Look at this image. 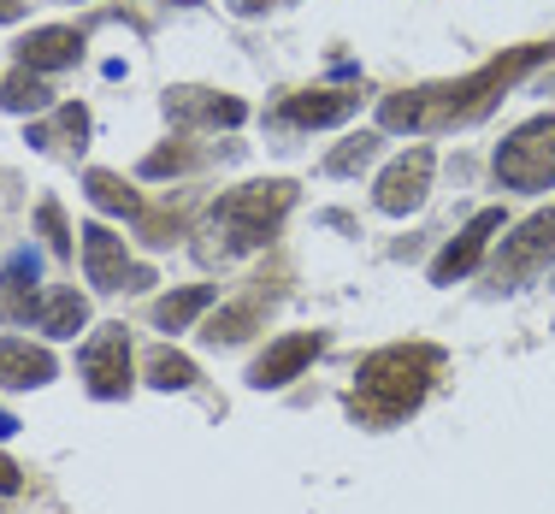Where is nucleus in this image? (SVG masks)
<instances>
[{"label":"nucleus","instance_id":"obj_1","mask_svg":"<svg viewBox=\"0 0 555 514\" xmlns=\"http://www.w3.org/2000/svg\"><path fill=\"white\" fill-rule=\"evenodd\" d=\"M538 60H550V48H544V42L514 48V54L491 60L485 72L461 77V83L420 89V95H385V107H378V118H385V130H420V125H449V118H479V113H491L502 89H508L514 77H526Z\"/></svg>","mask_w":555,"mask_h":514},{"label":"nucleus","instance_id":"obj_2","mask_svg":"<svg viewBox=\"0 0 555 514\" xmlns=\"http://www.w3.org/2000/svg\"><path fill=\"white\" fill-rule=\"evenodd\" d=\"M443 355L438 349H378L361 361V378H354V414L373 420V426H396V420H408L420 402H426L431 390V373H438Z\"/></svg>","mask_w":555,"mask_h":514},{"label":"nucleus","instance_id":"obj_3","mask_svg":"<svg viewBox=\"0 0 555 514\" xmlns=\"http://www.w3.org/2000/svg\"><path fill=\"white\" fill-rule=\"evenodd\" d=\"M296 202V183L272 178V183H243V190L219 195L214 202V231L224 236V255H243V248H260L278 231V219Z\"/></svg>","mask_w":555,"mask_h":514},{"label":"nucleus","instance_id":"obj_4","mask_svg":"<svg viewBox=\"0 0 555 514\" xmlns=\"http://www.w3.org/2000/svg\"><path fill=\"white\" fill-rule=\"evenodd\" d=\"M496 183L502 190H526V195H538L555 183V113L526 118V125L496 149Z\"/></svg>","mask_w":555,"mask_h":514},{"label":"nucleus","instance_id":"obj_5","mask_svg":"<svg viewBox=\"0 0 555 514\" xmlns=\"http://www.w3.org/2000/svg\"><path fill=\"white\" fill-rule=\"evenodd\" d=\"M83 378H89V397L113 402L130 390V337L125 325H101L95 337L83 343Z\"/></svg>","mask_w":555,"mask_h":514},{"label":"nucleus","instance_id":"obj_6","mask_svg":"<svg viewBox=\"0 0 555 514\" xmlns=\"http://www.w3.org/2000/svg\"><path fill=\"white\" fill-rule=\"evenodd\" d=\"M83 272L95 290H142L149 267H130L125 236H113L107 226H83Z\"/></svg>","mask_w":555,"mask_h":514},{"label":"nucleus","instance_id":"obj_7","mask_svg":"<svg viewBox=\"0 0 555 514\" xmlns=\"http://www.w3.org/2000/svg\"><path fill=\"white\" fill-rule=\"evenodd\" d=\"M320 349H325L320 332H289V337H278V343H267V355L248 367V385H255V390H284L289 378H301L313 361H320Z\"/></svg>","mask_w":555,"mask_h":514},{"label":"nucleus","instance_id":"obj_8","mask_svg":"<svg viewBox=\"0 0 555 514\" xmlns=\"http://www.w3.org/2000/svg\"><path fill=\"white\" fill-rule=\"evenodd\" d=\"M431 149H408L402 160H390L385 166V178H378V190H373V202L385 207V214H414L420 202H426V190H431Z\"/></svg>","mask_w":555,"mask_h":514},{"label":"nucleus","instance_id":"obj_9","mask_svg":"<svg viewBox=\"0 0 555 514\" xmlns=\"http://www.w3.org/2000/svg\"><path fill=\"white\" fill-rule=\"evenodd\" d=\"M550 260H555V207H550V214H538V219H526V226L502 243L496 272H502V279H526V272L550 267Z\"/></svg>","mask_w":555,"mask_h":514},{"label":"nucleus","instance_id":"obj_10","mask_svg":"<svg viewBox=\"0 0 555 514\" xmlns=\"http://www.w3.org/2000/svg\"><path fill=\"white\" fill-rule=\"evenodd\" d=\"M496 231H502V207H485V214L473 219V226L461 231L438 260H431V284H455V279H467V272L485 260V248H491V236H496Z\"/></svg>","mask_w":555,"mask_h":514},{"label":"nucleus","instance_id":"obj_11","mask_svg":"<svg viewBox=\"0 0 555 514\" xmlns=\"http://www.w3.org/2000/svg\"><path fill=\"white\" fill-rule=\"evenodd\" d=\"M36 279H42L36 248H18V255L7 260V272H0V313H7L12 325H24L30 313H42V301H36Z\"/></svg>","mask_w":555,"mask_h":514},{"label":"nucleus","instance_id":"obj_12","mask_svg":"<svg viewBox=\"0 0 555 514\" xmlns=\"http://www.w3.org/2000/svg\"><path fill=\"white\" fill-rule=\"evenodd\" d=\"M354 113H361V89H308V95L284 101V118L289 125H308V130L343 125V118H354Z\"/></svg>","mask_w":555,"mask_h":514},{"label":"nucleus","instance_id":"obj_13","mask_svg":"<svg viewBox=\"0 0 555 514\" xmlns=\"http://www.w3.org/2000/svg\"><path fill=\"white\" fill-rule=\"evenodd\" d=\"M166 113L178 125H243L248 118L236 95H207V89H166Z\"/></svg>","mask_w":555,"mask_h":514},{"label":"nucleus","instance_id":"obj_14","mask_svg":"<svg viewBox=\"0 0 555 514\" xmlns=\"http://www.w3.org/2000/svg\"><path fill=\"white\" fill-rule=\"evenodd\" d=\"M77 54H83V36L72 24H48L18 42V65H30V72H65V65H77Z\"/></svg>","mask_w":555,"mask_h":514},{"label":"nucleus","instance_id":"obj_15","mask_svg":"<svg viewBox=\"0 0 555 514\" xmlns=\"http://www.w3.org/2000/svg\"><path fill=\"white\" fill-rule=\"evenodd\" d=\"M54 378V355L36 349L30 337H0V385L12 390H36Z\"/></svg>","mask_w":555,"mask_h":514},{"label":"nucleus","instance_id":"obj_16","mask_svg":"<svg viewBox=\"0 0 555 514\" xmlns=\"http://www.w3.org/2000/svg\"><path fill=\"white\" fill-rule=\"evenodd\" d=\"M48 101H54V89H48L42 72H30V65H18V72L0 83V107L7 113H48Z\"/></svg>","mask_w":555,"mask_h":514},{"label":"nucleus","instance_id":"obj_17","mask_svg":"<svg viewBox=\"0 0 555 514\" xmlns=\"http://www.w3.org/2000/svg\"><path fill=\"white\" fill-rule=\"evenodd\" d=\"M83 190H89V202L95 207H107V214H125V219H137L142 214V195L130 190L125 178H113V171H83Z\"/></svg>","mask_w":555,"mask_h":514},{"label":"nucleus","instance_id":"obj_18","mask_svg":"<svg viewBox=\"0 0 555 514\" xmlns=\"http://www.w3.org/2000/svg\"><path fill=\"white\" fill-rule=\"evenodd\" d=\"M89 325V301L77 296V290H54V296L42 301V332L48 337H77Z\"/></svg>","mask_w":555,"mask_h":514},{"label":"nucleus","instance_id":"obj_19","mask_svg":"<svg viewBox=\"0 0 555 514\" xmlns=\"http://www.w3.org/2000/svg\"><path fill=\"white\" fill-rule=\"evenodd\" d=\"M202 308H214V284H190V290H178V296L154 301V325H160V332H183Z\"/></svg>","mask_w":555,"mask_h":514},{"label":"nucleus","instance_id":"obj_20","mask_svg":"<svg viewBox=\"0 0 555 514\" xmlns=\"http://www.w3.org/2000/svg\"><path fill=\"white\" fill-rule=\"evenodd\" d=\"M83 137H89V113L77 107V101H65V107H60L54 130H48V125H36V130H30L36 149H60V142H77V149H83Z\"/></svg>","mask_w":555,"mask_h":514},{"label":"nucleus","instance_id":"obj_21","mask_svg":"<svg viewBox=\"0 0 555 514\" xmlns=\"http://www.w3.org/2000/svg\"><path fill=\"white\" fill-rule=\"evenodd\" d=\"M149 385H160V390H190V385H195V361H190V355H178V349H154V355H149Z\"/></svg>","mask_w":555,"mask_h":514},{"label":"nucleus","instance_id":"obj_22","mask_svg":"<svg viewBox=\"0 0 555 514\" xmlns=\"http://www.w3.org/2000/svg\"><path fill=\"white\" fill-rule=\"evenodd\" d=\"M373 154H378V137H349L343 142V149H332V160H325V171H332V178H349V171H361V166H373Z\"/></svg>","mask_w":555,"mask_h":514},{"label":"nucleus","instance_id":"obj_23","mask_svg":"<svg viewBox=\"0 0 555 514\" xmlns=\"http://www.w3.org/2000/svg\"><path fill=\"white\" fill-rule=\"evenodd\" d=\"M255 320H260L255 301H236V308H219V313H214L207 337H214V343H236V337H248V325H255Z\"/></svg>","mask_w":555,"mask_h":514},{"label":"nucleus","instance_id":"obj_24","mask_svg":"<svg viewBox=\"0 0 555 514\" xmlns=\"http://www.w3.org/2000/svg\"><path fill=\"white\" fill-rule=\"evenodd\" d=\"M183 166H195V154H183V149H154L149 160H142V178H166V171H183Z\"/></svg>","mask_w":555,"mask_h":514},{"label":"nucleus","instance_id":"obj_25","mask_svg":"<svg viewBox=\"0 0 555 514\" xmlns=\"http://www.w3.org/2000/svg\"><path fill=\"white\" fill-rule=\"evenodd\" d=\"M42 231H48V243H54L60 255L72 248V236H65V219H60V207H54V202H42Z\"/></svg>","mask_w":555,"mask_h":514},{"label":"nucleus","instance_id":"obj_26","mask_svg":"<svg viewBox=\"0 0 555 514\" xmlns=\"http://www.w3.org/2000/svg\"><path fill=\"white\" fill-rule=\"evenodd\" d=\"M12 491H24V473H18V461L0 455V497H12Z\"/></svg>","mask_w":555,"mask_h":514},{"label":"nucleus","instance_id":"obj_27","mask_svg":"<svg viewBox=\"0 0 555 514\" xmlns=\"http://www.w3.org/2000/svg\"><path fill=\"white\" fill-rule=\"evenodd\" d=\"M267 7H284V0H236V12H243V18H255V12H267Z\"/></svg>","mask_w":555,"mask_h":514},{"label":"nucleus","instance_id":"obj_28","mask_svg":"<svg viewBox=\"0 0 555 514\" xmlns=\"http://www.w3.org/2000/svg\"><path fill=\"white\" fill-rule=\"evenodd\" d=\"M24 18V0H0V24H18Z\"/></svg>","mask_w":555,"mask_h":514},{"label":"nucleus","instance_id":"obj_29","mask_svg":"<svg viewBox=\"0 0 555 514\" xmlns=\"http://www.w3.org/2000/svg\"><path fill=\"white\" fill-rule=\"evenodd\" d=\"M12 432H18V420H12L7 408H0V438H12Z\"/></svg>","mask_w":555,"mask_h":514},{"label":"nucleus","instance_id":"obj_30","mask_svg":"<svg viewBox=\"0 0 555 514\" xmlns=\"http://www.w3.org/2000/svg\"><path fill=\"white\" fill-rule=\"evenodd\" d=\"M183 7H195V0H183Z\"/></svg>","mask_w":555,"mask_h":514},{"label":"nucleus","instance_id":"obj_31","mask_svg":"<svg viewBox=\"0 0 555 514\" xmlns=\"http://www.w3.org/2000/svg\"><path fill=\"white\" fill-rule=\"evenodd\" d=\"M550 284H555V272H550Z\"/></svg>","mask_w":555,"mask_h":514}]
</instances>
